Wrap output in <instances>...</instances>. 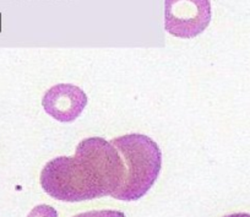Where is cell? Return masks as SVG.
<instances>
[{
    "instance_id": "obj_1",
    "label": "cell",
    "mask_w": 250,
    "mask_h": 217,
    "mask_svg": "<svg viewBox=\"0 0 250 217\" xmlns=\"http://www.w3.org/2000/svg\"><path fill=\"white\" fill-rule=\"evenodd\" d=\"M124 178V161L114 145L102 137H88L78 145L74 156L47 162L41 185L53 199L78 202L112 196Z\"/></svg>"
},
{
    "instance_id": "obj_2",
    "label": "cell",
    "mask_w": 250,
    "mask_h": 217,
    "mask_svg": "<svg viewBox=\"0 0 250 217\" xmlns=\"http://www.w3.org/2000/svg\"><path fill=\"white\" fill-rule=\"evenodd\" d=\"M125 165V178L112 197L135 201L152 188L162 168V152L151 137L126 134L110 140Z\"/></svg>"
},
{
    "instance_id": "obj_3",
    "label": "cell",
    "mask_w": 250,
    "mask_h": 217,
    "mask_svg": "<svg viewBox=\"0 0 250 217\" xmlns=\"http://www.w3.org/2000/svg\"><path fill=\"white\" fill-rule=\"evenodd\" d=\"M210 21V0H165V27L174 37H196Z\"/></svg>"
},
{
    "instance_id": "obj_4",
    "label": "cell",
    "mask_w": 250,
    "mask_h": 217,
    "mask_svg": "<svg viewBox=\"0 0 250 217\" xmlns=\"http://www.w3.org/2000/svg\"><path fill=\"white\" fill-rule=\"evenodd\" d=\"M87 105V96L79 86L59 84L43 95L42 106L45 112L62 123L74 122Z\"/></svg>"
},
{
    "instance_id": "obj_5",
    "label": "cell",
    "mask_w": 250,
    "mask_h": 217,
    "mask_svg": "<svg viewBox=\"0 0 250 217\" xmlns=\"http://www.w3.org/2000/svg\"><path fill=\"white\" fill-rule=\"evenodd\" d=\"M27 217H58V212L49 205H37L31 210Z\"/></svg>"
},
{
    "instance_id": "obj_6",
    "label": "cell",
    "mask_w": 250,
    "mask_h": 217,
    "mask_svg": "<svg viewBox=\"0 0 250 217\" xmlns=\"http://www.w3.org/2000/svg\"><path fill=\"white\" fill-rule=\"evenodd\" d=\"M74 217H125L124 212L115 210H100V211H87L79 214Z\"/></svg>"
},
{
    "instance_id": "obj_7",
    "label": "cell",
    "mask_w": 250,
    "mask_h": 217,
    "mask_svg": "<svg viewBox=\"0 0 250 217\" xmlns=\"http://www.w3.org/2000/svg\"><path fill=\"white\" fill-rule=\"evenodd\" d=\"M225 217H250V214H244V212H239V214H232L227 215Z\"/></svg>"
}]
</instances>
